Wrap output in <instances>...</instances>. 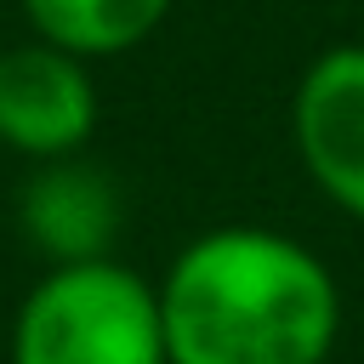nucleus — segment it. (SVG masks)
I'll return each mask as SVG.
<instances>
[{"label":"nucleus","mask_w":364,"mask_h":364,"mask_svg":"<svg viewBox=\"0 0 364 364\" xmlns=\"http://www.w3.org/2000/svg\"><path fill=\"white\" fill-rule=\"evenodd\" d=\"M171 364H324L341 330L330 267L273 228H210L159 279Z\"/></svg>","instance_id":"f257e3e1"},{"label":"nucleus","mask_w":364,"mask_h":364,"mask_svg":"<svg viewBox=\"0 0 364 364\" xmlns=\"http://www.w3.org/2000/svg\"><path fill=\"white\" fill-rule=\"evenodd\" d=\"M11 364H171L159 284L114 256L51 262L11 318Z\"/></svg>","instance_id":"f03ea898"},{"label":"nucleus","mask_w":364,"mask_h":364,"mask_svg":"<svg viewBox=\"0 0 364 364\" xmlns=\"http://www.w3.org/2000/svg\"><path fill=\"white\" fill-rule=\"evenodd\" d=\"M97 125V80L91 63L51 46L28 40L0 51V142L40 159H68L85 148Z\"/></svg>","instance_id":"7ed1b4c3"},{"label":"nucleus","mask_w":364,"mask_h":364,"mask_svg":"<svg viewBox=\"0 0 364 364\" xmlns=\"http://www.w3.org/2000/svg\"><path fill=\"white\" fill-rule=\"evenodd\" d=\"M290 136L318 193L364 222V46H330L307 63L290 102Z\"/></svg>","instance_id":"20e7f679"},{"label":"nucleus","mask_w":364,"mask_h":364,"mask_svg":"<svg viewBox=\"0 0 364 364\" xmlns=\"http://www.w3.org/2000/svg\"><path fill=\"white\" fill-rule=\"evenodd\" d=\"M17 222L28 245L51 262L108 256L119 239V188L102 165H85L80 154L40 159L17 193Z\"/></svg>","instance_id":"39448f33"},{"label":"nucleus","mask_w":364,"mask_h":364,"mask_svg":"<svg viewBox=\"0 0 364 364\" xmlns=\"http://www.w3.org/2000/svg\"><path fill=\"white\" fill-rule=\"evenodd\" d=\"M171 0H23L34 40H51L85 63L142 46L165 23Z\"/></svg>","instance_id":"423d86ee"}]
</instances>
